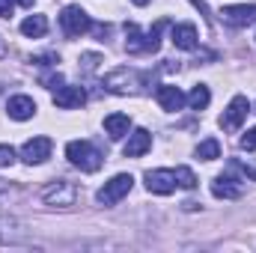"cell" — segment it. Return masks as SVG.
Here are the masks:
<instances>
[{"label": "cell", "instance_id": "cell-1", "mask_svg": "<svg viewBox=\"0 0 256 253\" xmlns=\"http://www.w3.org/2000/svg\"><path fill=\"white\" fill-rule=\"evenodd\" d=\"M104 86L110 92H116V96H140L149 86V72H137V68L120 66L110 74H104Z\"/></svg>", "mask_w": 256, "mask_h": 253}, {"label": "cell", "instance_id": "cell-2", "mask_svg": "<svg viewBox=\"0 0 256 253\" xmlns=\"http://www.w3.org/2000/svg\"><path fill=\"white\" fill-rule=\"evenodd\" d=\"M167 27V18H161L149 33H140V27L137 24H126V51L128 54H155L158 51V45H161V39H158V33Z\"/></svg>", "mask_w": 256, "mask_h": 253}, {"label": "cell", "instance_id": "cell-3", "mask_svg": "<svg viewBox=\"0 0 256 253\" xmlns=\"http://www.w3.org/2000/svg\"><path fill=\"white\" fill-rule=\"evenodd\" d=\"M66 158L74 164V167H80L84 173H96L98 167H102V152L90 143V140H72L68 146H66Z\"/></svg>", "mask_w": 256, "mask_h": 253}, {"label": "cell", "instance_id": "cell-4", "mask_svg": "<svg viewBox=\"0 0 256 253\" xmlns=\"http://www.w3.org/2000/svg\"><path fill=\"white\" fill-rule=\"evenodd\" d=\"M78 185L74 182H68V179H54V182H48L45 188H42V202L45 206H54V208H72L74 202H78Z\"/></svg>", "mask_w": 256, "mask_h": 253}, {"label": "cell", "instance_id": "cell-5", "mask_svg": "<svg viewBox=\"0 0 256 253\" xmlns=\"http://www.w3.org/2000/svg\"><path fill=\"white\" fill-rule=\"evenodd\" d=\"M60 27H63L66 36L78 39V36H84V33L92 30V18L80 6H66L63 12H60Z\"/></svg>", "mask_w": 256, "mask_h": 253}, {"label": "cell", "instance_id": "cell-6", "mask_svg": "<svg viewBox=\"0 0 256 253\" xmlns=\"http://www.w3.org/2000/svg\"><path fill=\"white\" fill-rule=\"evenodd\" d=\"M131 188H134V179H131L128 173H120V176H114L110 182H104V188L98 190V202H102V206H116Z\"/></svg>", "mask_w": 256, "mask_h": 253}, {"label": "cell", "instance_id": "cell-7", "mask_svg": "<svg viewBox=\"0 0 256 253\" xmlns=\"http://www.w3.org/2000/svg\"><path fill=\"white\" fill-rule=\"evenodd\" d=\"M248 114H250V102H248L244 96H236V98L230 102V108L224 110V116H220V128H224V131H238L242 122L248 120Z\"/></svg>", "mask_w": 256, "mask_h": 253}, {"label": "cell", "instance_id": "cell-8", "mask_svg": "<svg viewBox=\"0 0 256 253\" xmlns=\"http://www.w3.org/2000/svg\"><path fill=\"white\" fill-rule=\"evenodd\" d=\"M51 158V140L48 137H33V140H27L24 146H21V161L24 164H45Z\"/></svg>", "mask_w": 256, "mask_h": 253}, {"label": "cell", "instance_id": "cell-9", "mask_svg": "<svg viewBox=\"0 0 256 253\" xmlns=\"http://www.w3.org/2000/svg\"><path fill=\"white\" fill-rule=\"evenodd\" d=\"M176 170H149L146 173V188L149 194H158V196H167L176 190Z\"/></svg>", "mask_w": 256, "mask_h": 253}, {"label": "cell", "instance_id": "cell-10", "mask_svg": "<svg viewBox=\"0 0 256 253\" xmlns=\"http://www.w3.org/2000/svg\"><path fill=\"white\" fill-rule=\"evenodd\" d=\"M220 18L230 24V27H248L256 21V6L254 3H236V6H224L220 9Z\"/></svg>", "mask_w": 256, "mask_h": 253}, {"label": "cell", "instance_id": "cell-11", "mask_svg": "<svg viewBox=\"0 0 256 253\" xmlns=\"http://www.w3.org/2000/svg\"><path fill=\"white\" fill-rule=\"evenodd\" d=\"M212 194L218 196V200H238L244 188H242V182L232 176V173H220V176H214L212 179Z\"/></svg>", "mask_w": 256, "mask_h": 253}, {"label": "cell", "instance_id": "cell-12", "mask_svg": "<svg viewBox=\"0 0 256 253\" xmlns=\"http://www.w3.org/2000/svg\"><path fill=\"white\" fill-rule=\"evenodd\" d=\"M155 98H158V104H161L164 110H170V114H176V110H182V108L188 104V96H185L179 86H170V84L158 86V90H155Z\"/></svg>", "mask_w": 256, "mask_h": 253}, {"label": "cell", "instance_id": "cell-13", "mask_svg": "<svg viewBox=\"0 0 256 253\" xmlns=\"http://www.w3.org/2000/svg\"><path fill=\"white\" fill-rule=\"evenodd\" d=\"M152 149V134L146 131V128H134L131 134H128V143H126V158H140V155H146Z\"/></svg>", "mask_w": 256, "mask_h": 253}, {"label": "cell", "instance_id": "cell-14", "mask_svg": "<svg viewBox=\"0 0 256 253\" xmlns=\"http://www.w3.org/2000/svg\"><path fill=\"white\" fill-rule=\"evenodd\" d=\"M170 39H173V45L179 51H194L200 45V36H196V27L194 24H173Z\"/></svg>", "mask_w": 256, "mask_h": 253}, {"label": "cell", "instance_id": "cell-15", "mask_svg": "<svg viewBox=\"0 0 256 253\" xmlns=\"http://www.w3.org/2000/svg\"><path fill=\"white\" fill-rule=\"evenodd\" d=\"M86 102V92H84V86H60L57 92H54V104L57 108H63V110H72V108H80Z\"/></svg>", "mask_w": 256, "mask_h": 253}, {"label": "cell", "instance_id": "cell-16", "mask_svg": "<svg viewBox=\"0 0 256 253\" xmlns=\"http://www.w3.org/2000/svg\"><path fill=\"white\" fill-rule=\"evenodd\" d=\"M6 114H9L12 120H18V122L33 120V114H36V102H33L30 96H12L9 104H6Z\"/></svg>", "mask_w": 256, "mask_h": 253}, {"label": "cell", "instance_id": "cell-17", "mask_svg": "<svg viewBox=\"0 0 256 253\" xmlns=\"http://www.w3.org/2000/svg\"><path fill=\"white\" fill-rule=\"evenodd\" d=\"M24 242V226L15 218H0V244H18Z\"/></svg>", "mask_w": 256, "mask_h": 253}, {"label": "cell", "instance_id": "cell-18", "mask_svg": "<svg viewBox=\"0 0 256 253\" xmlns=\"http://www.w3.org/2000/svg\"><path fill=\"white\" fill-rule=\"evenodd\" d=\"M128 128H131V120H128L126 114H110V116H104V131L110 134V140H122L128 134Z\"/></svg>", "mask_w": 256, "mask_h": 253}, {"label": "cell", "instance_id": "cell-19", "mask_svg": "<svg viewBox=\"0 0 256 253\" xmlns=\"http://www.w3.org/2000/svg\"><path fill=\"white\" fill-rule=\"evenodd\" d=\"M21 33H24L27 39H42V36L48 33V18H45V15H30V18H24V21H21Z\"/></svg>", "mask_w": 256, "mask_h": 253}, {"label": "cell", "instance_id": "cell-20", "mask_svg": "<svg viewBox=\"0 0 256 253\" xmlns=\"http://www.w3.org/2000/svg\"><path fill=\"white\" fill-rule=\"evenodd\" d=\"M208 102H212V92H208V86L196 84V86L191 90V96H188V104H191L194 110H206V108H208Z\"/></svg>", "mask_w": 256, "mask_h": 253}, {"label": "cell", "instance_id": "cell-21", "mask_svg": "<svg viewBox=\"0 0 256 253\" xmlns=\"http://www.w3.org/2000/svg\"><path fill=\"white\" fill-rule=\"evenodd\" d=\"M196 158H200V161H214V158H220V143H218L214 137L202 140V143L196 146Z\"/></svg>", "mask_w": 256, "mask_h": 253}, {"label": "cell", "instance_id": "cell-22", "mask_svg": "<svg viewBox=\"0 0 256 253\" xmlns=\"http://www.w3.org/2000/svg\"><path fill=\"white\" fill-rule=\"evenodd\" d=\"M176 182H179V188H185V190L196 188V176H194L191 167H176Z\"/></svg>", "mask_w": 256, "mask_h": 253}, {"label": "cell", "instance_id": "cell-23", "mask_svg": "<svg viewBox=\"0 0 256 253\" xmlns=\"http://www.w3.org/2000/svg\"><path fill=\"white\" fill-rule=\"evenodd\" d=\"M63 84H66V78L60 74V72H54V74H45V78H42V86H48L51 92H57Z\"/></svg>", "mask_w": 256, "mask_h": 253}, {"label": "cell", "instance_id": "cell-24", "mask_svg": "<svg viewBox=\"0 0 256 253\" xmlns=\"http://www.w3.org/2000/svg\"><path fill=\"white\" fill-rule=\"evenodd\" d=\"M238 146H242L244 152H254V149H256V128H248V131L242 134V140H238Z\"/></svg>", "mask_w": 256, "mask_h": 253}, {"label": "cell", "instance_id": "cell-25", "mask_svg": "<svg viewBox=\"0 0 256 253\" xmlns=\"http://www.w3.org/2000/svg\"><path fill=\"white\" fill-rule=\"evenodd\" d=\"M12 164H15V149L3 143L0 146V167H12Z\"/></svg>", "mask_w": 256, "mask_h": 253}, {"label": "cell", "instance_id": "cell-26", "mask_svg": "<svg viewBox=\"0 0 256 253\" xmlns=\"http://www.w3.org/2000/svg\"><path fill=\"white\" fill-rule=\"evenodd\" d=\"M80 60H84V72H96V66L102 63V57H98V54H84Z\"/></svg>", "mask_w": 256, "mask_h": 253}, {"label": "cell", "instance_id": "cell-27", "mask_svg": "<svg viewBox=\"0 0 256 253\" xmlns=\"http://www.w3.org/2000/svg\"><path fill=\"white\" fill-rule=\"evenodd\" d=\"M12 6H15V0H0V18H9Z\"/></svg>", "mask_w": 256, "mask_h": 253}, {"label": "cell", "instance_id": "cell-28", "mask_svg": "<svg viewBox=\"0 0 256 253\" xmlns=\"http://www.w3.org/2000/svg\"><path fill=\"white\" fill-rule=\"evenodd\" d=\"M6 194H9V182H3V179H0V200H3Z\"/></svg>", "mask_w": 256, "mask_h": 253}, {"label": "cell", "instance_id": "cell-29", "mask_svg": "<svg viewBox=\"0 0 256 253\" xmlns=\"http://www.w3.org/2000/svg\"><path fill=\"white\" fill-rule=\"evenodd\" d=\"M6 57V45H3V39H0V60Z\"/></svg>", "mask_w": 256, "mask_h": 253}, {"label": "cell", "instance_id": "cell-30", "mask_svg": "<svg viewBox=\"0 0 256 253\" xmlns=\"http://www.w3.org/2000/svg\"><path fill=\"white\" fill-rule=\"evenodd\" d=\"M15 3H21V6H33L36 0H15Z\"/></svg>", "mask_w": 256, "mask_h": 253}, {"label": "cell", "instance_id": "cell-31", "mask_svg": "<svg viewBox=\"0 0 256 253\" xmlns=\"http://www.w3.org/2000/svg\"><path fill=\"white\" fill-rule=\"evenodd\" d=\"M134 6H146V3H152V0H131Z\"/></svg>", "mask_w": 256, "mask_h": 253}]
</instances>
